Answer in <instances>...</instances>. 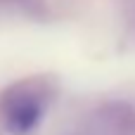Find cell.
Listing matches in <instances>:
<instances>
[{
	"mask_svg": "<svg viewBox=\"0 0 135 135\" xmlns=\"http://www.w3.org/2000/svg\"><path fill=\"white\" fill-rule=\"evenodd\" d=\"M40 116H43V104L38 97H33V95L17 97L7 107V128L12 133L26 135L31 128H36Z\"/></svg>",
	"mask_w": 135,
	"mask_h": 135,
	"instance_id": "6da1fadb",
	"label": "cell"
}]
</instances>
